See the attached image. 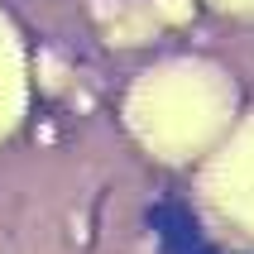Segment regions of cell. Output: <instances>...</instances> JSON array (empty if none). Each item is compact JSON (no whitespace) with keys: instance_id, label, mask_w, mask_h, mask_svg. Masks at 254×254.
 <instances>
[{"instance_id":"cell-1","label":"cell","mask_w":254,"mask_h":254,"mask_svg":"<svg viewBox=\"0 0 254 254\" xmlns=\"http://www.w3.org/2000/svg\"><path fill=\"white\" fill-rule=\"evenodd\" d=\"M235 82L206 58H168L139 77L125 96V125L154 158L187 163L211 154L235 125Z\"/></svg>"},{"instance_id":"cell-2","label":"cell","mask_w":254,"mask_h":254,"mask_svg":"<svg viewBox=\"0 0 254 254\" xmlns=\"http://www.w3.org/2000/svg\"><path fill=\"white\" fill-rule=\"evenodd\" d=\"M201 201L230 235L254 245V111L226 129L201 168Z\"/></svg>"},{"instance_id":"cell-3","label":"cell","mask_w":254,"mask_h":254,"mask_svg":"<svg viewBox=\"0 0 254 254\" xmlns=\"http://www.w3.org/2000/svg\"><path fill=\"white\" fill-rule=\"evenodd\" d=\"M24 96H29V82H24V48L14 39L10 19L0 14V134L14 129V120L24 115Z\"/></svg>"},{"instance_id":"cell-4","label":"cell","mask_w":254,"mask_h":254,"mask_svg":"<svg viewBox=\"0 0 254 254\" xmlns=\"http://www.w3.org/2000/svg\"><path fill=\"white\" fill-rule=\"evenodd\" d=\"M211 5H221L230 14H254V0H211Z\"/></svg>"}]
</instances>
